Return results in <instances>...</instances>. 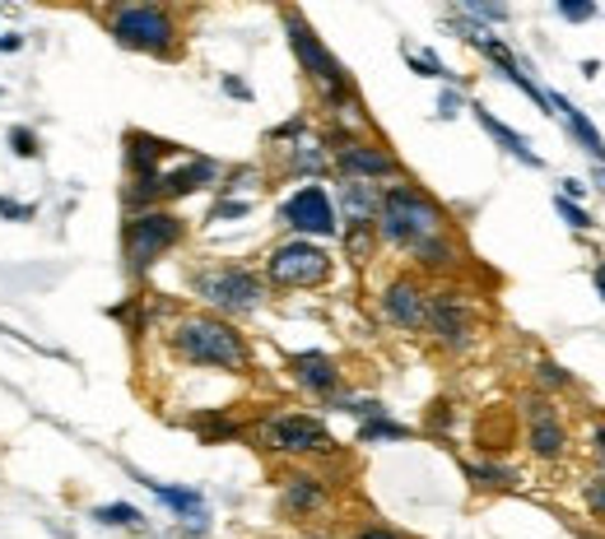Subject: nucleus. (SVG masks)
I'll use <instances>...</instances> for the list:
<instances>
[{"label": "nucleus", "instance_id": "nucleus-1", "mask_svg": "<svg viewBox=\"0 0 605 539\" xmlns=\"http://www.w3.org/2000/svg\"><path fill=\"white\" fill-rule=\"evenodd\" d=\"M378 237L386 247H401V251L415 256L428 243L452 237V218H447V210L428 191H419L415 182H396V187H386L382 201H378Z\"/></svg>", "mask_w": 605, "mask_h": 539}, {"label": "nucleus", "instance_id": "nucleus-2", "mask_svg": "<svg viewBox=\"0 0 605 539\" xmlns=\"http://www.w3.org/2000/svg\"><path fill=\"white\" fill-rule=\"evenodd\" d=\"M168 349L182 358L191 368H220V372H247L251 363V349L243 330L224 322L214 312H191V316H178L168 330Z\"/></svg>", "mask_w": 605, "mask_h": 539}, {"label": "nucleus", "instance_id": "nucleus-3", "mask_svg": "<svg viewBox=\"0 0 605 539\" xmlns=\"http://www.w3.org/2000/svg\"><path fill=\"white\" fill-rule=\"evenodd\" d=\"M280 19H284L289 47H294V56H299L303 75H307L312 85H317V93L326 98V108H330V112H349V116H355V122H363V108H359L355 79H349V70L336 61V56H330V47L317 37V29H312L299 10H284Z\"/></svg>", "mask_w": 605, "mask_h": 539}, {"label": "nucleus", "instance_id": "nucleus-4", "mask_svg": "<svg viewBox=\"0 0 605 539\" xmlns=\"http://www.w3.org/2000/svg\"><path fill=\"white\" fill-rule=\"evenodd\" d=\"M187 237V218L172 210H141L126 214L122 224V256H126V274L145 279L164 256Z\"/></svg>", "mask_w": 605, "mask_h": 539}, {"label": "nucleus", "instance_id": "nucleus-5", "mask_svg": "<svg viewBox=\"0 0 605 539\" xmlns=\"http://www.w3.org/2000/svg\"><path fill=\"white\" fill-rule=\"evenodd\" d=\"M191 293L201 297V303L214 312V316H251L261 312L266 303V279L247 266H201L191 270Z\"/></svg>", "mask_w": 605, "mask_h": 539}, {"label": "nucleus", "instance_id": "nucleus-6", "mask_svg": "<svg viewBox=\"0 0 605 539\" xmlns=\"http://www.w3.org/2000/svg\"><path fill=\"white\" fill-rule=\"evenodd\" d=\"M108 33L116 47L126 52H145V56H178V19L164 5H112L108 14Z\"/></svg>", "mask_w": 605, "mask_h": 539}, {"label": "nucleus", "instance_id": "nucleus-7", "mask_svg": "<svg viewBox=\"0 0 605 539\" xmlns=\"http://www.w3.org/2000/svg\"><path fill=\"white\" fill-rule=\"evenodd\" d=\"M257 437H261V447L276 451V456H330L336 451V437H330V428L322 424V418L317 414H294V409L261 418Z\"/></svg>", "mask_w": 605, "mask_h": 539}, {"label": "nucleus", "instance_id": "nucleus-8", "mask_svg": "<svg viewBox=\"0 0 605 539\" xmlns=\"http://www.w3.org/2000/svg\"><path fill=\"white\" fill-rule=\"evenodd\" d=\"M424 330L438 349L447 353H466L475 345V303L461 289H438L428 293V312H424Z\"/></svg>", "mask_w": 605, "mask_h": 539}, {"label": "nucleus", "instance_id": "nucleus-9", "mask_svg": "<svg viewBox=\"0 0 605 539\" xmlns=\"http://www.w3.org/2000/svg\"><path fill=\"white\" fill-rule=\"evenodd\" d=\"M266 279L276 289H322L330 279V256L307 237H289L266 256Z\"/></svg>", "mask_w": 605, "mask_h": 539}, {"label": "nucleus", "instance_id": "nucleus-10", "mask_svg": "<svg viewBox=\"0 0 605 539\" xmlns=\"http://www.w3.org/2000/svg\"><path fill=\"white\" fill-rule=\"evenodd\" d=\"M280 228H289L294 237H307V243H317V237H336L340 233V214H336V201H330L326 187H299L289 201L280 205Z\"/></svg>", "mask_w": 605, "mask_h": 539}, {"label": "nucleus", "instance_id": "nucleus-11", "mask_svg": "<svg viewBox=\"0 0 605 539\" xmlns=\"http://www.w3.org/2000/svg\"><path fill=\"white\" fill-rule=\"evenodd\" d=\"M336 168L345 182H382V177H401V158L378 139L336 131Z\"/></svg>", "mask_w": 605, "mask_h": 539}, {"label": "nucleus", "instance_id": "nucleus-12", "mask_svg": "<svg viewBox=\"0 0 605 539\" xmlns=\"http://www.w3.org/2000/svg\"><path fill=\"white\" fill-rule=\"evenodd\" d=\"M382 316L392 322L396 330H424V312H428V289L419 284L415 274H396L392 284L382 289L378 297Z\"/></svg>", "mask_w": 605, "mask_h": 539}, {"label": "nucleus", "instance_id": "nucleus-13", "mask_svg": "<svg viewBox=\"0 0 605 539\" xmlns=\"http://www.w3.org/2000/svg\"><path fill=\"white\" fill-rule=\"evenodd\" d=\"M526 447H531L540 461H563V451H569L563 418L545 395H531V401H526Z\"/></svg>", "mask_w": 605, "mask_h": 539}, {"label": "nucleus", "instance_id": "nucleus-14", "mask_svg": "<svg viewBox=\"0 0 605 539\" xmlns=\"http://www.w3.org/2000/svg\"><path fill=\"white\" fill-rule=\"evenodd\" d=\"M122 149H126V177H131V182H154V177L164 172L168 158L182 154V145L159 139V135H149V131H126L122 135Z\"/></svg>", "mask_w": 605, "mask_h": 539}, {"label": "nucleus", "instance_id": "nucleus-15", "mask_svg": "<svg viewBox=\"0 0 605 539\" xmlns=\"http://www.w3.org/2000/svg\"><path fill=\"white\" fill-rule=\"evenodd\" d=\"M141 484L159 497V503L168 512H178V521H187L191 535H205L210 530V507H205V493L201 489H182V484H159V479H149V474H135Z\"/></svg>", "mask_w": 605, "mask_h": 539}, {"label": "nucleus", "instance_id": "nucleus-16", "mask_svg": "<svg viewBox=\"0 0 605 539\" xmlns=\"http://www.w3.org/2000/svg\"><path fill=\"white\" fill-rule=\"evenodd\" d=\"M289 372H294V382L312 395H322V401H330V395H340V363L322 349H303V353H289Z\"/></svg>", "mask_w": 605, "mask_h": 539}, {"label": "nucleus", "instance_id": "nucleus-17", "mask_svg": "<svg viewBox=\"0 0 605 539\" xmlns=\"http://www.w3.org/2000/svg\"><path fill=\"white\" fill-rule=\"evenodd\" d=\"M326 497H330V484L322 474H289L280 489V512L303 521V516H317L326 507Z\"/></svg>", "mask_w": 605, "mask_h": 539}, {"label": "nucleus", "instance_id": "nucleus-18", "mask_svg": "<svg viewBox=\"0 0 605 539\" xmlns=\"http://www.w3.org/2000/svg\"><path fill=\"white\" fill-rule=\"evenodd\" d=\"M550 112H559V122L569 126V135L582 145V154L596 158V168H605V139H601V131L592 126V116H587V112H578L563 93H550Z\"/></svg>", "mask_w": 605, "mask_h": 539}, {"label": "nucleus", "instance_id": "nucleus-19", "mask_svg": "<svg viewBox=\"0 0 605 539\" xmlns=\"http://www.w3.org/2000/svg\"><path fill=\"white\" fill-rule=\"evenodd\" d=\"M378 201H382V191L373 182H340L336 214H345V228H359V224L378 228Z\"/></svg>", "mask_w": 605, "mask_h": 539}, {"label": "nucleus", "instance_id": "nucleus-20", "mask_svg": "<svg viewBox=\"0 0 605 539\" xmlns=\"http://www.w3.org/2000/svg\"><path fill=\"white\" fill-rule=\"evenodd\" d=\"M471 116H475V122L484 126V135H490V139H494V145H498L503 154H513L517 164H526V168H540V154H536L531 145H526V135H517V131L507 126V122H498V116H494L490 108L471 103Z\"/></svg>", "mask_w": 605, "mask_h": 539}, {"label": "nucleus", "instance_id": "nucleus-21", "mask_svg": "<svg viewBox=\"0 0 605 539\" xmlns=\"http://www.w3.org/2000/svg\"><path fill=\"white\" fill-rule=\"evenodd\" d=\"M466 479H471L475 489H494V493H507V489H517L522 484V474L513 465H503V461H461Z\"/></svg>", "mask_w": 605, "mask_h": 539}, {"label": "nucleus", "instance_id": "nucleus-22", "mask_svg": "<svg viewBox=\"0 0 605 539\" xmlns=\"http://www.w3.org/2000/svg\"><path fill=\"white\" fill-rule=\"evenodd\" d=\"M89 516L99 526H108V530H145V512L131 507V503H103V507H93Z\"/></svg>", "mask_w": 605, "mask_h": 539}, {"label": "nucleus", "instance_id": "nucleus-23", "mask_svg": "<svg viewBox=\"0 0 605 539\" xmlns=\"http://www.w3.org/2000/svg\"><path fill=\"white\" fill-rule=\"evenodd\" d=\"M410 428L396 424L392 414H378V418H368V424H359V442L363 447H378V442H405Z\"/></svg>", "mask_w": 605, "mask_h": 539}, {"label": "nucleus", "instance_id": "nucleus-24", "mask_svg": "<svg viewBox=\"0 0 605 539\" xmlns=\"http://www.w3.org/2000/svg\"><path fill=\"white\" fill-rule=\"evenodd\" d=\"M330 168V158L322 154V145H307V139H299L294 154H289V172L294 177H322Z\"/></svg>", "mask_w": 605, "mask_h": 539}, {"label": "nucleus", "instance_id": "nucleus-25", "mask_svg": "<svg viewBox=\"0 0 605 539\" xmlns=\"http://www.w3.org/2000/svg\"><path fill=\"white\" fill-rule=\"evenodd\" d=\"M405 52V61H410V70H419L424 79H447V85H457V75L452 70H447L442 61H438V56L434 52H419V47H401Z\"/></svg>", "mask_w": 605, "mask_h": 539}, {"label": "nucleus", "instance_id": "nucleus-26", "mask_svg": "<svg viewBox=\"0 0 605 539\" xmlns=\"http://www.w3.org/2000/svg\"><path fill=\"white\" fill-rule=\"evenodd\" d=\"M378 247V228L373 224H359V228H345V251H349V261H368Z\"/></svg>", "mask_w": 605, "mask_h": 539}, {"label": "nucleus", "instance_id": "nucleus-27", "mask_svg": "<svg viewBox=\"0 0 605 539\" xmlns=\"http://www.w3.org/2000/svg\"><path fill=\"white\" fill-rule=\"evenodd\" d=\"M536 382H540V386H550V391H563V386H573V372H569V368H559L554 358H540V363H536Z\"/></svg>", "mask_w": 605, "mask_h": 539}, {"label": "nucleus", "instance_id": "nucleus-28", "mask_svg": "<svg viewBox=\"0 0 605 539\" xmlns=\"http://www.w3.org/2000/svg\"><path fill=\"white\" fill-rule=\"evenodd\" d=\"M10 154H19V158H37V154H43V145H37V135H33L29 126H14V131H10Z\"/></svg>", "mask_w": 605, "mask_h": 539}, {"label": "nucleus", "instance_id": "nucleus-29", "mask_svg": "<svg viewBox=\"0 0 605 539\" xmlns=\"http://www.w3.org/2000/svg\"><path fill=\"white\" fill-rule=\"evenodd\" d=\"M582 503H587L592 516H601V521H605V474L587 479V489H582Z\"/></svg>", "mask_w": 605, "mask_h": 539}, {"label": "nucleus", "instance_id": "nucleus-30", "mask_svg": "<svg viewBox=\"0 0 605 539\" xmlns=\"http://www.w3.org/2000/svg\"><path fill=\"white\" fill-rule=\"evenodd\" d=\"M554 10L569 19V24H587V19H596V5H592V0H559Z\"/></svg>", "mask_w": 605, "mask_h": 539}, {"label": "nucleus", "instance_id": "nucleus-31", "mask_svg": "<svg viewBox=\"0 0 605 539\" xmlns=\"http://www.w3.org/2000/svg\"><path fill=\"white\" fill-rule=\"evenodd\" d=\"M303 131H307V116H294V122H284V126H276L270 131V145H289V139H303Z\"/></svg>", "mask_w": 605, "mask_h": 539}, {"label": "nucleus", "instance_id": "nucleus-32", "mask_svg": "<svg viewBox=\"0 0 605 539\" xmlns=\"http://www.w3.org/2000/svg\"><path fill=\"white\" fill-rule=\"evenodd\" d=\"M554 210H559L563 218H569V228H578V233H582V228H592V214H587V210H578L573 201H563V195H554Z\"/></svg>", "mask_w": 605, "mask_h": 539}, {"label": "nucleus", "instance_id": "nucleus-33", "mask_svg": "<svg viewBox=\"0 0 605 539\" xmlns=\"http://www.w3.org/2000/svg\"><path fill=\"white\" fill-rule=\"evenodd\" d=\"M349 539H415L410 530H396V526H363V530H355Z\"/></svg>", "mask_w": 605, "mask_h": 539}, {"label": "nucleus", "instance_id": "nucleus-34", "mask_svg": "<svg viewBox=\"0 0 605 539\" xmlns=\"http://www.w3.org/2000/svg\"><path fill=\"white\" fill-rule=\"evenodd\" d=\"M0 214L14 218V224H29V218L37 214V205H19V201H5V195H0Z\"/></svg>", "mask_w": 605, "mask_h": 539}, {"label": "nucleus", "instance_id": "nucleus-35", "mask_svg": "<svg viewBox=\"0 0 605 539\" xmlns=\"http://www.w3.org/2000/svg\"><path fill=\"white\" fill-rule=\"evenodd\" d=\"M452 405H447V401H438L434 405V414H428V428H434V433H447V428H452Z\"/></svg>", "mask_w": 605, "mask_h": 539}, {"label": "nucleus", "instance_id": "nucleus-36", "mask_svg": "<svg viewBox=\"0 0 605 539\" xmlns=\"http://www.w3.org/2000/svg\"><path fill=\"white\" fill-rule=\"evenodd\" d=\"M251 205L247 201H220V205H214V218H243Z\"/></svg>", "mask_w": 605, "mask_h": 539}, {"label": "nucleus", "instance_id": "nucleus-37", "mask_svg": "<svg viewBox=\"0 0 605 539\" xmlns=\"http://www.w3.org/2000/svg\"><path fill=\"white\" fill-rule=\"evenodd\" d=\"M251 182H257V172L238 168V172H228V187H220V191H243V187H251Z\"/></svg>", "mask_w": 605, "mask_h": 539}, {"label": "nucleus", "instance_id": "nucleus-38", "mask_svg": "<svg viewBox=\"0 0 605 539\" xmlns=\"http://www.w3.org/2000/svg\"><path fill=\"white\" fill-rule=\"evenodd\" d=\"M461 103H466V98H461L457 89H447V93L438 98V116H457V108H461Z\"/></svg>", "mask_w": 605, "mask_h": 539}, {"label": "nucleus", "instance_id": "nucleus-39", "mask_svg": "<svg viewBox=\"0 0 605 539\" xmlns=\"http://www.w3.org/2000/svg\"><path fill=\"white\" fill-rule=\"evenodd\" d=\"M224 93H228V98H243V103H247V98H251V89L243 85V79H238V75H224Z\"/></svg>", "mask_w": 605, "mask_h": 539}, {"label": "nucleus", "instance_id": "nucleus-40", "mask_svg": "<svg viewBox=\"0 0 605 539\" xmlns=\"http://www.w3.org/2000/svg\"><path fill=\"white\" fill-rule=\"evenodd\" d=\"M559 187H563V201H573V205H578V195H587V187H582L578 177H563Z\"/></svg>", "mask_w": 605, "mask_h": 539}, {"label": "nucleus", "instance_id": "nucleus-41", "mask_svg": "<svg viewBox=\"0 0 605 539\" xmlns=\"http://www.w3.org/2000/svg\"><path fill=\"white\" fill-rule=\"evenodd\" d=\"M592 456L605 465V424H596V428H592Z\"/></svg>", "mask_w": 605, "mask_h": 539}, {"label": "nucleus", "instance_id": "nucleus-42", "mask_svg": "<svg viewBox=\"0 0 605 539\" xmlns=\"http://www.w3.org/2000/svg\"><path fill=\"white\" fill-rule=\"evenodd\" d=\"M19 47H24V37H19V33H0V56H10Z\"/></svg>", "mask_w": 605, "mask_h": 539}, {"label": "nucleus", "instance_id": "nucleus-43", "mask_svg": "<svg viewBox=\"0 0 605 539\" xmlns=\"http://www.w3.org/2000/svg\"><path fill=\"white\" fill-rule=\"evenodd\" d=\"M592 279H596V289H601V297H605V261L592 270Z\"/></svg>", "mask_w": 605, "mask_h": 539}, {"label": "nucleus", "instance_id": "nucleus-44", "mask_svg": "<svg viewBox=\"0 0 605 539\" xmlns=\"http://www.w3.org/2000/svg\"><path fill=\"white\" fill-rule=\"evenodd\" d=\"M592 187H596V191H605V168H592Z\"/></svg>", "mask_w": 605, "mask_h": 539}]
</instances>
